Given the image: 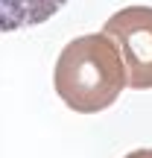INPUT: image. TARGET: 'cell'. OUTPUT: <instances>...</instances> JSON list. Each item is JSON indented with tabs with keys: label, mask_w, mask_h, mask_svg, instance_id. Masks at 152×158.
<instances>
[{
	"label": "cell",
	"mask_w": 152,
	"mask_h": 158,
	"mask_svg": "<svg viewBox=\"0 0 152 158\" xmlns=\"http://www.w3.org/2000/svg\"><path fill=\"white\" fill-rule=\"evenodd\" d=\"M126 85V62L105 32H88L68 41L53 68V88L59 100L76 114L105 111Z\"/></svg>",
	"instance_id": "obj_1"
},
{
	"label": "cell",
	"mask_w": 152,
	"mask_h": 158,
	"mask_svg": "<svg viewBox=\"0 0 152 158\" xmlns=\"http://www.w3.org/2000/svg\"><path fill=\"white\" fill-rule=\"evenodd\" d=\"M102 32L126 62L129 88L152 91V6H123L105 21Z\"/></svg>",
	"instance_id": "obj_2"
},
{
	"label": "cell",
	"mask_w": 152,
	"mask_h": 158,
	"mask_svg": "<svg viewBox=\"0 0 152 158\" xmlns=\"http://www.w3.org/2000/svg\"><path fill=\"white\" fill-rule=\"evenodd\" d=\"M64 3L68 0H0V32L41 27L62 12Z\"/></svg>",
	"instance_id": "obj_3"
},
{
	"label": "cell",
	"mask_w": 152,
	"mask_h": 158,
	"mask_svg": "<svg viewBox=\"0 0 152 158\" xmlns=\"http://www.w3.org/2000/svg\"><path fill=\"white\" fill-rule=\"evenodd\" d=\"M123 158H152V149H135V152H129Z\"/></svg>",
	"instance_id": "obj_4"
}]
</instances>
